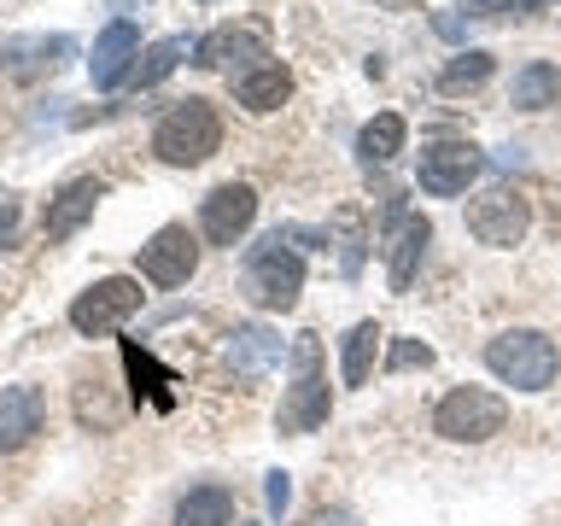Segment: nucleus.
I'll return each instance as SVG.
<instances>
[{"instance_id":"nucleus-6","label":"nucleus","mask_w":561,"mask_h":526,"mask_svg":"<svg viewBox=\"0 0 561 526\" xmlns=\"http://www.w3.org/2000/svg\"><path fill=\"white\" fill-rule=\"evenodd\" d=\"M526 228H533V205H526V193L520 187H485L480 199L468 205V235L491 245V252H508V245H520L526 240Z\"/></svg>"},{"instance_id":"nucleus-1","label":"nucleus","mask_w":561,"mask_h":526,"mask_svg":"<svg viewBox=\"0 0 561 526\" xmlns=\"http://www.w3.org/2000/svg\"><path fill=\"white\" fill-rule=\"evenodd\" d=\"M217 147H222V117H217L210 100H182L175 112L158 117V129H152V152L164 158V164H175V170L205 164Z\"/></svg>"},{"instance_id":"nucleus-13","label":"nucleus","mask_w":561,"mask_h":526,"mask_svg":"<svg viewBox=\"0 0 561 526\" xmlns=\"http://www.w3.org/2000/svg\"><path fill=\"white\" fill-rule=\"evenodd\" d=\"M42 415H47L42 386H7L0 392V450H24L42 433Z\"/></svg>"},{"instance_id":"nucleus-14","label":"nucleus","mask_w":561,"mask_h":526,"mask_svg":"<svg viewBox=\"0 0 561 526\" xmlns=\"http://www.w3.org/2000/svg\"><path fill=\"white\" fill-rule=\"evenodd\" d=\"M135 53H140L135 24H129V18H112V24L100 30V42H94V59H88V77H94V88H117Z\"/></svg>"},{"instance_id":"nucleus-29","label":"nucleus","mask_w":561,"mask_h":526,"mask_svg":"<svg viewBox=\"0 0 561 526\" xmlns=\"http://www.w3.org/2000/svg\"><path fill=\"white\" fill-rule=\"evenodd\" d=\"M12 235H18V205H0V252L12 245Z\"/></svg>"},{"instance_id":"nucleus-12","label":"nucleus","mask_w":561,"mask_h":526,"mask_svg":"<svg viewBox=\"0 0 561 526\" xmlns=\"http://www.w3.org/2000/svg\"><path fill=\"white\" fill-rule=\"evenodd\" d=\"M252 59H263V30H245V24H222V30H210L205 42L193 47V65H205V70H234V77L257 70Z\"/></svg>"},{"instance_id":"nucleus-11","label":"nucleus","mask_w":561,"mask_h":526,"mask_svg":"<svg viewBox=\"0 0 561 526\" xmlns=\"http://www.w3.org/2000/svg\"><path fill=\"white\" fill-rule=\"evenodd\" d=\"M100 199H105V182H100V175H77V182H65V187L47 199V210H42V235H47V240H70L88 217H94Z\"/></svg>"},{"instance_id":"nucleus-26","label":"nucleus","mask_w":561,"mask_h":526,"mask_svg":"<svg viewBox=\"0 0 561 526\" xmlns=\"http://www.w3.org/2000/svg\"><path fill=\"white\" fill-rule=\"evenodd\" d=\"M427 363H433V351L421 340H403V345H392V357H386V368H427Z\"/></svg>"},{"instance_id":"nucleus-9","label":"nucleus","mask_w":561,"mask_h":526,"mask_svg":"<svg viewBox=\"0 0 561 526\" xmlns=\"http://www.w3.org/2000/svg\"><path fill=\"white\" fill-rule=\"evenodd\" d=\"M257 222V193L252 182H222V187H210L205 199H199V235L210 245H234L245 240V228Z\"/></svg>"},{"instance_id":"nucleus-27","label":"nucleus","mask_w":561,"mask_h":526,"mask_svg":"<svg viewBox=\"0 0 561 526\" xmlns=\"http://www.w3.org/2000/svg\"><path fill=\"white\" fill-rule=\"evenodd\" d=\"M287 498H293L287 473H270V508H275V515H280V508H287Z\"/></svg>"},{"instance_id":"nucleus-22","label":"nucleus","mask_w":561,"mask_h":526,"mask_svg":"<svg viewBox=\"0 0 561 526\" xmlns=\"http://www.w3.org/2000/svg\"><path fill=\"white\" fill-rule=\"evenodd\" d=\"M375 357H380V322H357L345 333V351H340V380L363 386L368 368H375Z\"/></svg>"},{"instance_id":"nucleus-20","label":"nucleus","mask_w":561,"mask_h":526,"mask_svg":"<svg viewBox=\"0 0 561 526\" xmlns=\"http://www.w3.org/2000/svg\"><path fill=\"white\" fill-rule=\"evenodd\" d=\"M175 526H234V491L228 485H193L175 503Z\"/></svg>"},{"instance_id":"nucleus-25","label":"nucleus","mask_w":561,"mask_h":526,"mask_svg":"<svg viewBox=\"0 0 561 526\" xmlns=\"http://www.w3.org/2000/svg\"><path fill=\"white\" fill-rule=\"evenodd\" d=\"M182 53H187V35H170V42H158V47H147V59H135V82H140V88L164 82L170 70L182 65Z\"/></svg>"},{"instance_id":"nucleus-28","label":"nucleus","mask_w":561,"mask_h":526,"mask_svg":"<svg viewBox=\"0 0 561 526\" xmlns=\"http://www.w3.org/2000/svg\"><path fill=\"white\" fill-rule=\"evenodd\" d=\"M305 526H357V521H351L345 508H316V515H310Z\"/></svg>"},{"instance_id":"nucleus-4","label":"nucleus","mask_w":561,"mask_h":526,"mask_svg":"<svg viewBox=\"0 0 561 526\" xmlns=\"http://www.w3.org/2000/svg\"><path fill=\"white\" fill-rule=\"evenodd\" d=\"M503 421H508V403L497 392H485V386H450L433 410V433L450 438V445H485V438L503 433Z\"/></svg>"},{"instance_id":"nucleus-7","label":"nucleus","mask_w":561,"mask_h":526,"mask_svg":"<svg viewBox=\"0 0 561 526\" xmlns=\"http://www.w3.org/2000/svg\"><path fill=\"white\" fill-rule=\"evenodd\" d=\"M135 310H140V281L105 275L88 293H77V305H70V328L88 333V340H100V333H117Z\"/></svg>"},{"instance_id":"nucleus-10","label":"nucleus","mask_w":561,"mask_h":526,"mask_svg":"<svg viewBox=\"0 0 561 526\" xmlns=\"http://www.w3.org/2000/svg\"><path fill=\"white\" fill-rule=\"evenodd\" d=\"M193 270H199V240H193L182 222H164L147 245H140V275H147L152 287H187Z\"/></svg>"},{"instance_id":"nucleus-5","label":"nucleus","mask_w":561,"mask_h":526,"mask_svg":"<svg viewBox=\"0 0 561 526\" xmlns=\"http://www.w3.org/2000/svg\"><path fill=\"white\" fill-rule=\"evenodd\" d=\"M245 287H252V298L263 310H293L298 293H305V258L280 235H270L252 252V263H245Z\"/></svg>"},{"instance_id":"nucleus-18","label":"nucleus","mask_w":561,"mask_h":526,"mask_svg":"<svg viewBox=\"0 0 561 526\" xmlns=\"http://www.w3.org/2000/svg\"><path fill=\"white\" fill-rule=\"evenodd\" d=\"M70 53V35H35V42H12L7 47V77L12 82H35L47 77L53 65H59Z\"/></svg>"},{"instance_id":"nucleus-15","label":"nucleus","mask_w":561,"mask_h":526,"mask_svg":"<svg viewBox=\"0 0 561 526\" xmlns=\"http://www.w3.org/2000/svg\"><path fill=\"white\" fill-rule=\"evenodd\" d=\"M280 363V333L275 328H234V340H228V368H234L240 380H263L270 368Z\"/></svg>"},{"instance_id":"nucleus-21","label":"nucleus","mask_w":561,"mask_h":526,"mask_svg":"<svg viewBox=\"0 0 561 526\" xmlns=\"http://www.w3.org/2000/svg\"><path fill=\"white\" fill-rule=\"evenodd\" d=\"M403 135H410V123H403L398 112H380V117H368V123H363V135H357V152H363V164H392V158L403 152Z\"/></svg>"},{"instance_id":"nucleus-19","label":"nucleus","mask_w":561,"mask_h":526,"mask_svg":"<svg viewBox=\"0 0 561 526\" xmlns=\"http://www.w3.org/2000/svg\"><path fill=\"white\" fill-rule=\"evenodd\" d=\"M508 105H520V112H550V105H561V70L550 59L520 65L515 88H508Z\"/></svg>"},{"instance_id":"nucleus-2","label":"nucleus","mask_w":561,"mask_h":526,"mask_svg":"<svg viewBox=\"0 0 561 526\" xmlns=\"http://www.w3.org/2000/svg\"><path fill=\"white\" fill-rule=\"evenodd\" d=\"M485 368L515 392H543L556 380L561 357H556V340H543L538 328H508L485 345Z\"/></svg>"},{"instance_id":"nucleus-16","label":"nucleus","mask_w":561,"mask_h":526,"mask_svg":"<svg viewBox=\"0 0 561 526\" xmlns=\"http://www.w3.org/2000/svg\"><path fill=\"white\" fill-rule=\"evenodd\" d=\"M427 240H433L427 217H403V228L392 235V258H386V281H392V293H410L421 258H427Z\"/></svg>"},{"instance_id":"nucleus-23","label":"nucleus","mask_w":561,"mask_h":526,"mask_svg":"<svg viewBox=\"0 0 561 526\" xmlns=\"http://www.w3.org/2000/svg\"><path fill=\"white\" fill-rule=\"evenodd\" d=\"M123 363H129V380H135V403L140 398H152L158 403V410H170V392H164V386H175V375H170V368H158L152 363V351H140V345H123Z\"/></svg>"},{"instance_id":"nucleus-24","label":"nucleus","mask_w":561,"mask_h":526,"mask_svg":"<svg viewBox=\"0 0 561 526\" xmlns=\"http://www.w3.org/2000/svg\"><path fill=\"white\" fill-rule=\"evenodd\" d=\"M491 53H456V59L438 70V94H462V88H480L491 77Z\"/></svg>"},{"instance_id":"nucleus-17","label":"nucleus","mask_w":561,"mask_h":526,"mask_svg":"<svg viewBox=\"0 0 561 526\" xmlns=\"http://www.w3.org/2000/svg\"><path fill=\"white\" fill-rule=\"evenodd\" d=\"M234 100L245 105V112H275V105L293 100V70L287 65H257L245 70V77H234Z\"/></svg>"},{"instance_id":"nucleus-8","label":"nucleus","mask_w":561,"mask_h":526,"mask_svg":"<svg viewBox=\"0 0 561 526\" xmlns=\"http://www.w3.org/2000/svg\"><path fill=\"white\" fill-rule=\"evenodd\" d=\"M480 170H485L480 147H468V140H438V147L421 152L415 182H421V193H433V199H456V193H468V182Z\"/></svg>"},{"instance_id":"nucleus-3","label":"nucleus","mask_w":561,"mask_h":526,"mask_svg":"<svg viewBox=\"0 0 561 526\" xmlns=\"http://www.w3.org/2000/svg\"><path fill=\"white\" fill-rule=\"evenodd\" d=\"M328 421V375H322V345L316 333H298L293 340V386L275 410L280 433H316Z\"/></svg>"}]
</instances>
